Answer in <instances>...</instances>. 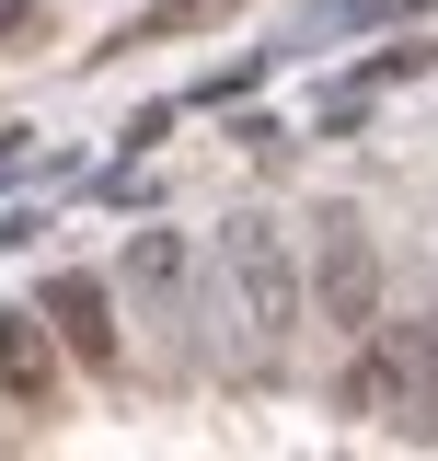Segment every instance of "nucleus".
<instances>
[{
  "label": "nucleus",
  "instance_id": "4",
  "mask_svg": "<svg viewBox=\"0 0 438 461\" xmlns=\"http://www.w3.org/2000/svg\"><path fill=\"white\" fill-rule=\"evenodd\" d=\"M404 357H415V323H370L358 369H346V415L392 427V415H404Z\"/></svg>",
  "mask_w": 438,
  "mask_h": 461
},
{
  "label": "nucleus",
  "instance_id": "5",
  "mask_svg": "<svg viewBox=\"0 0 438 461\" xmlns=\"http://www.w3.org/2000/svg\"><path fill=\"white\" fill-rule=\"evenodd\" d=\"M0 393L35 403V415L58 403V335H47V312H0Z\"/></svg>",
  "mask_w": 438,
  "mask_h": 461
},
{
  "label": "nucleus",
  "instance_id": "2",
  "mask_svg": "<svg viewBox=\"0 0 438 461\" xmlns=\"http://www.w3.org/2000/svg\"><path fill=\"white\" fill-rule=\"evenodd\" d=\"M219 254H231V288H242V323L277 346L288 323H300V266H288L277 220H231V230H219Z\"/></svg>",
  "mask_w": 438,
  "mask_h": 461
},
{
  "label": "nucleus",
  "instance_id": "7",
  "mask_svg": "<svg viewBox=\"0 0 438 461\" xmlns=\"http://www.w3.org/2000/svg\"><path fill=\"white\" fill-rule=\"evenodd\" d=\"M392 12H427V0H312V35H346V23H392Z\"/></svg>",
  "mask_w": 438,
  "mask_h": 461
},
{
  "label": "nucleus",
  "instance_id": "1",
  "mask_svg": "<svg viewBox=\"0 0 438 461\" xmlns=\"http://www.w3.org/2000/svg\"><path fill=\"white\" fill-rule=\"evenodd\" d=\"M312 300H324L334 335H370L381 323V242L358 208H324V254H312Z\"/></svg>",
  "mask_w": 438,
  "mask_h": 461
},
{
  "label": "nucleus",
  "instance_id": "3",
  "mask_svg": "<svg viewBox=\"0 0 438 461\" xmlns=\"http://www.w3.org/2000/svg\"><path fill=\"white\" fill-rule=\"evenodd\" d=\"M47 323H58V346L81 357V369H115L127 346H115V300H105V277H47Z\"/></svg>",
  "mask_w": 438,
  "mask_h": 461
},
{
  "label": "nucleus",
  "instance_id": "6",
  "mask_svg": "<svg viewBox=\"0 0 438 461\" xmlns=\"http://www.w3.org/2000/svg\"><path fill=\"white\" fill-rule=\"evenodd\" d=\"M404 438H438V323H415V357H404Z\"/></svg>",
  "mask_w": 438,
  "mask_h": 461
},
{
  "label": "nucleus",
  "instance_id": "8",
  "mask_svg": "<svg viewBox=\"0 0 438 461\" xmlns=\"http://www.w3.org/2000/svg\"><path fill=\"white\" fill-rule=\"evenodd\" d=\"M219 0H151V12H139V23H151V35H173V23H208Z\"/></svg>",
  "mask_w": 438,
  "mask_h": 461
}]
</instances>
